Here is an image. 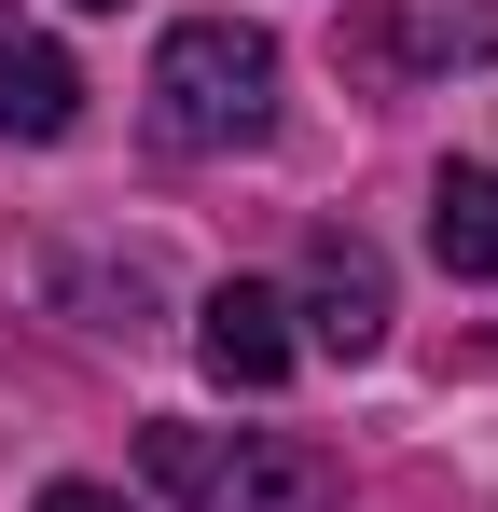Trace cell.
<instances>
[{
	"label": "cell",
	"mask_w": 498,
	"mask_h": 512,
	"mask_svg": "<svg viewBox=\"0 0 498 512\" xmlns=\"http://www.w3.org/2000/svg\"><path fill=\"white\" fill-rule=\"evenodd\" d=\"M153 139L166 153H263L277 139V28L249 14H180L153 42Z\"/></svg>",
	"instance_id": "6da1fadb"
},
{
	"label": "cell",
	"mask_w": 498,
	"mask_h": 512,
	"mask_svg": "<svg viewBox=\"0 0 498 512\" xmlns=\"http://www.w3.org/2000/svg\"><path fill=\"white\" fill-rule=\"evenodd\" d=\"M139 471H153L166 512H332L346 471L291 429H194V416H153L139 429Z\"/></svg>",
	"instance_id": "7a4b0ae2"
},
{
	"label": "cell",
	"mask_w": 498,
	"mask_h": 512,
	"mask_svg": "<svg viewBox=\"0 0 498 512\" xmlns=\"http://www.w3.org/2000/svg\"><path fill=\"white\" fill-rule=\"evenodd\" d=\"M291 319H305L291 346H332V360H374V346H388V263L360 250L346 222H319V236H305V305H291Z\"/></svg>",
	"instance_id": "3957f363"
},
{
	"label": "cell",
	"mask_w": 498,
	"mask_h": 512,
	"mask_svg": "<svg viewBox=\"0 0 498 512\" xmlns=\"http://www.w3.org/2000/svg\"><path fill=\"white\" fill-rule=\"evenodd\" d=\"M194 360H208L222 388H277V374H291V291L222 277V291L194 305Z\"/></svg>",
	"instance_id": "277c9868"
},
{
	"label": "cell",
	"mask_w": 498,
	"mask_h": 512,
	"mask_svg": "<svg viewBox=\"0 0 498 512\" xmlns=\"http://www.w3.org/2000/svg\"><path fill=\"white\" fill-rule=\"evenodd\" d=\"M83 125V70L56 42H0V139H70Z\"/></svg>",
	"instance_id": "5b68a950"
},
{
	"label": "cell",
	"mask_w": 498,
	"mask_h": 512,
	"mask_svg": "<svg viewBox=\"0 0 498 512\" xmlns=\"http://www.w3.org/2000/svg\"><path fill=\"white\" fill-rule=\"evenodd\" d=\"M429 250H443V277H485L498 291V167H443L429 180Z\"/></svg>",
	"instance_id": "8992f818"
},
{
	"label": "cell",
	"mask_w": 498,
	"mask_h": 512,
	"mask_svg": "<svg viewBox=\"0 0 498 512\" xmlns=\"http://www.w3.org/2000/svg\"><path fill=\"white\" fill-rule=\"evenodd\" d=\"M402 42H415V56H498V0H429Z\"/></svg>",
	"instance_id": "52a82bcc"
},
{
	"label": "cell",
	"mask_w": 498,
	"mask_h": 512,
	"mask_svg": "<svg viewBox=\"0 0 498 512\" xmlns=\"http://www.w3.org/2000/svg\"><path fill=\"white\" fill-rule=\"evenodd\" d=\"M28 512H139V499H111V485H42Z\"/></svg>",
	"instance_id": "ba28073f"
},
{
	"label": "cell",
	"mask_w": 498,
	"mask_h": 512,
	"mask_svg": "<svg viewBox=\"0 0 498 512\" xmlns=\"http://www.w3.org/2000/svg\"><path fill=\"white\" fill-rule=\"evenodd\" d=\"M83 14H111V0H83Z\"/></svg>",
	"instance_id": "9c48e42d"
}]
</instances>
